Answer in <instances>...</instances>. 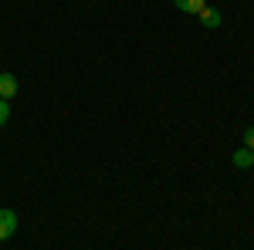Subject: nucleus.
<instances>
[{"label": "nucleus", "instance_id": "0eeeda50", "mask_svg": "<svg viewBox=\"0 0 254 250\" xmlns=\"http://www.w3.org/2000/svg\"><path fill=\"white\" fill-rule=\"evenodd\" d=\"M244 146L254 152V125H248V129H244Z\"/></svg>", "mask_w": 254, "mask_h": 250}, {"label": "nucleus", "instance_id": "20e7f679", "mask_svg": "<svg viewBox=\"0 0 254 250\" xmlns=\"http://www.w3.org/2000/svg\"><path fill=\"white\" fill-rule=\"evenodd\" d=\"M173 7L180 10V14H190V17H196V14L207 7V0H173Z\"/></svg>", "mask_w": 254, "mask_h": 250}, {"label": "nucleus", "instance_id": "7ed1b4c3", "mask_svg": "<svg viewBox=\"0 0 254 250\" xmlns=\"http://www.w3.org/2000/svg\"><path fill=\"white\" fill-rule=\"evenodd\" d=\"M196 17H200V24H203V27H220V24H224V14H220L217 7H203Z\"/></svg>", "mask_w": 254, "mask_h": 250}, {"label": "nucleus", "instance_id": "f03ea898", "mask_svg": "<svg viewBox=\"0 0 254 250\" xmlns=\"http://www.w3.org/2000/svg\"><path fill=\"white\" fill-rule=\"evenodd\" d=\"M17 75H10V71H0V98H7V101H10V98L17 95Z\"/></svg>", "mask_w": 254, "mask_h": 250}, {"label": "nucleus", "instance_id": "39448f33", "mask_svg": "<svg viewBox=\"0 0 254 250\" xmlns=\"http://www.w3.org/2000/svg\"><path fill=\"white\" fill-rule=\"evenodd\" d=\"M234 166H237V169H251V166H254V152L248 149V146H241V149L234 152Z\"/></svg>", "mask_w": 254, "mask_h": 250}, {"label": "nucleus", "instance_id": "f257e3e1", "mask_svg": "<svg viewBox=\"0 0 254 250\" xmlns=\"http://www.w3.org/2000/svg\"><path fill=\"white\" fill-rule=\"evenodd\" d=\"M14 233H17V213L7 210V206H0V244L10 240Z\"/></svg>", "mask_w": 254, "mask_h": 250}, {"label": "nucleus", "instance_id": "423d86ee", "mask_svg": "<svg viewBox=\"0 0 254 250\" xmlns=\"http://www.w3.org/2000/svg\"><path fill=\"white\" fill-rule=\"evenodd\" d=\"M7 118H10V101H7V98H0V129L7 125Z\"/></svg>", "mask_w": 254, "mask_h": 250}]
</instances>
